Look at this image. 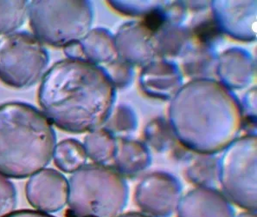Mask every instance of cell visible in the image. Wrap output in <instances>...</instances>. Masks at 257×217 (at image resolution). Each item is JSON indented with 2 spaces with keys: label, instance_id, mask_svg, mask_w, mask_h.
Segmentation results:
<instances>
[{
  "label": "cell",
  "instance_id": "obj_1",
  "mask_svg": "<svg viewBox=\"0 0 257 217\" xmlns=\"http://www.w3.org/2000/svg\"><path fill=\"white\" fill-rule=\"evenodd\" d=\"M96 73L73 60L55 63L42 79L38 104L50 123L69 132L94 129L102 116L96 107Z\"/></svg>",
  "mask_w": 257,
  "mask_h": 217
},
{
  "label": "cell",
  "instance_id": "obj_17",
  "mask_svg": "<svg viewBox=\"0 0 257 217\" xmlns=\"http://www.w3.org/2000/svg\"><path fill=\"white\" fill-rule=\"evenodd\" d=\"M117 217H151L148 214H143V213H138V212H130V213H125V214H119Z\"/></svg>",
  "mask_w": 257,
  "mask_h": 217
},
{
  "label": "cell",
  "instance_id": "obj_12",
  "mask_svg": "<svg viewBox=\"0 0 257 217\" xmlns=\"http://www.w3.org/2000/svg\"><path fill=\"white\" fill-rule=\"evenodd\" d=\"M86 151L93 160H107L111 155V139L104 133H93L86 138Z\"/></svg>",
  "mask_w": 257,
  "mask_h": 217
},
{
  "label": "cell",
  "instance_id": "obj_19",
  "mask_svg": "<svg viewBox=\"0 0 257 217\" xmlns=\"http://www.w3.org/2000/svg\"><path fill=\"white\" fill-rule=\"evenodd\" d=\"M86 217H93V216H86Z\"/></svg>",
  "mask_w": 257,
  "mask_h": 217
},
{
  "label": "cell",
  "instance_id": "obj_15",
  "mask_svg": "<svg viewBox=\"0 0 257 217\" xmlns=\"http://www.w3.org/2000/svg\"><path fill=\"white\" fill-rule=\"evenodd\" d=\"M164 22V18L161 13L157 11H154L149 13L148 16L145 19V25L150 29L151 31H156L160 28V25Z\"/></svg>",
  "mask_w": 257,
  "mask_h": 217
},
{
  "label": "cell",
  "instance_id": "obj_8",
  "mask_svg": "<svg viewBox=\"0 0 257 217\" xmlns=\"http://www.w3.org/2000/svg\"><path fill=\"white\" fill-rule=\"evenodd\" d=\"M180 201L178 186L165 177H154L140 187L136 202L143 214L151 217H169Z\"/></svg>",
  "mask_w": 257,
  "mask_h": 217
},
{
  "label": "cell",
  "instance_id": "obj_14",
  "mask_svg": "<svg viewBox=\"0 0 257 217\" xmlns=\"http://www.w3.org/2000/svg\"><path fill=\"white\" fill-rule=\"evenodd\" d=\"M196 33L202 41H209L218 35L219 30L216 23L213 21H208L199 25L198 28L196 29Z\"/></svg>",
  "mask_w": 257,
  "mask_h": 217
},
{
  "label": "cell",
  "instance_id": "obj_9",
  "mask_svg": "<svg viewBox=\"0 0 257 217\" xmlns=\"http://www.w3.org/2000/svg\"><path fill=\"white\" fill-rule=\"evenodd\" d=\"M178 217H235L231 205L211 190H197L179 201Z\"/></svg>",
  "mask_w": 257,
  "mask_h": 217
},
{
  "label": "cell",
  "instance_id": "obj_16",
  "mask_svg": "<svg viewBox=\"0 0 257 217\" xmlns=\"http://www.w3.org/2000/svg\"><path fill=\"white\" fill-rule=\"evenodd\" d=\"M5 217H55L53 215L43 213L40 211L23 209V210L14 211Z\"/></svg>",
  "mask_w": 257,
  "mask_h": 217
},
{
  "label": "cell",
  "instance_id": "obj_10",
  "mask_svg": "<svg viewBox=\"0 0 257 217\" xmlns=\"http://www.w3.org/2000/svg\"><path fill=\"white\" fill-rule=\"evenodd\" d=\"M54 162L57 168L67 173L78 170L86 160L84 148L80 142L68 139L56 146L53 154Z\"/></svg>",
  "mask_w": 257,
  "mask_h": 217
},
{
  "label": "cell",
  "instance_id": "obj_6",
  "mask_svg": "<svg viewBox=\"0 0 257 217\" xmlns=\"http://www.w3.org/2000/svg\"><path fill=\"white\" fill-rule=\"evenodd\" d=\"M254 140H245L227 154L223 168V183L235 204L247 211H256L254 183Z\"/></svg>",
  "mask_w": 257,
  "mask_h": 217
},
{
  "label": "cell",
  "instance_id": "obj_13",
  "mask_svg": "<svg viewBox=\"0 0 257 217\" xmlns=\"http://www.w3.org/2000/svg\"><path fill=\"white\" fill-rule=\"evenodd\" d=\"M17 191L12 182L0 175V217L7 216L16 208Z\"/></svg>",
  "mask_w": 257,
  "mask_h": 217
},
{
  "label": "cell",
  "instance_id": "obj_11",
  "mask_svg": "<svg viewBox=\"0 0 257 217\" xmlns=\"http://www.w3.org/2000/svg\"><path fill=\"white\" fill-rule=\"evenodd\" d=\"M29 3L25 0L0 1V35L13 34L20 28L28 14Z\"/></svg>",
  "mask_w": 257,
  "mask_h": 217
},
{
  "label": "cell",
  "instance_id": "obj_5",
  "mask_svg": "<svg viewBox=\"0 0 257 217\" xmlns=\"http://www.w3.org/2000/svg\"><path fill=\"white\" fill-rule=\"evenodd\" d=\"M49 64L44 44L28 32H14L0 42V81L12 88L36 85Z\"/></svg>",
  "mask_w": 257,
  "mask_h": 217
},
{
  "label": "cell",
  "instance_id": "obj_4",
  "mask_svg": "<svg viewBox=\"0 0 257 217\" xmlns=\"http://www.w3.org/2000/svg\"><path fill=\"white\" fill-rule=\"evenodd\" d=\"M28 14L35 37L56 47L79 38L89 23L87 5L78 1L34 0L29 4Z\"/></svg>",
  "mask_w": 257,
  "mask_h": 217
},
{
  "label": "cell",
  "instance_id": "obj_2",
  "mask_svg": "<svg viewBox=\"0 0 257 217\" xmlns=\"http://www.w3.org/2000/svg\"><path fill=\"white\" fill-rule=\"evenodd\" d=\"M56 134L44 114L31 104L0 105V175L23 179L44 170L53 158Z\"/></svg>",
  "mask_w": 257,
  "mask_h": 217
},
{
  "label": "cell",
  "instance_id": "obj_7",
  "mask_svg": "<svg viewBox=\"0 0 257 217\" xmlns=\"http://www.w3.org/2000/svg\"><path fill=\"white\" fill-rule=\"evenodd\" d=\"M25 194L29 203L37 210L46 214L55 213L68 202L69 183L57 170L44 169L31 176Z\"/></svg>",
  "mask_w": 257,
  "mask_h": 217
},
{
  "label": "cell",
  "instance_id": "obj_3",
  "mask_svg": "<svg viewBox=\"0 0 257 217\" xmlns=\"http://www.w3.org/2000/svg\"><path fill=\"white\" fill-rule=\"evenodd\" d=\"M126 201L125 184L110 170L87 166L69 182L68 203L75 217L119 216Z\"/></svg>",
  "mask_w": 257,
  "mask_h": 217
},
{
  "label": "cell",
  "instance_id": "obj_18",
  "mask_svg": "<svg viewBox=\"0 0 257 217\" xmlns=\"http://www.w3.org/2000/svg\"><path fill=\"white\" fill-rule=\"evenodd\" d=\"M236 217H256V213L255 212H252V211H246L241 214H239L238 216Z\"/></svg>",
  "mask_w": 257,
  "mask_h": 217
}]
</instances>
